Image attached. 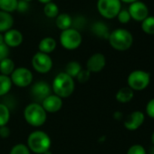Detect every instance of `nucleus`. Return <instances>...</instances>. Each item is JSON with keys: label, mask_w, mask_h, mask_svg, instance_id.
I'll use <instances>...</instances> for the list:
<instances>
[{"label": "nucleus", "mask_w": 154, "mask_h": 154, "mask_svg": "<svg viewBox=\"0 0 154 154\" xmlns=\"http://www.w3.org/2000/svg\"><path fill=\"white\" fill-rule=\"evenodd\" d=\"M51 88L54 94L57 95L58 97L62 99L68 98L74 92L75 83L73 78H72L64 72H62L54 78Z\"/></svg>", "instance_id": "1"}, {"label": "nucleus", "mask_w": 154, "mask_h": 154, "mask_svg": "<svg viewBox=\"0 0 154 154\" xmlns=\"http://www.w3.org/2000/svg\"><path fill=\"white\" fill-rule=\"evenodd\" d=\"M26 146L33 153L44 154L51 149L52 140L46 132L37 130L28 135Z\"/></svg>", "instance_id": "2"}, {"label": "nucleus", "mask_w": 154, "mask_h": 154, "mask_svg": "<svg viewBox=\"0 0 154 154\" xmlns=\"http://www.w3.org/2000/svg\"><path fill=\"white\" fill-rule=\"evenodd\" d=\"M108 41L114 50L122 52L131 48L133 44V36L127 29L117 28L110 33Z\"/></svg>", "instance_id": "3"}, {"label": "nucleus", "mask_w": 154, "mask_h": 154, "mask_svg": "<svg viewBox=\"0 0 154 154\" xmlns=\"http://www.w3.org/2000/svg\"><path fill=\"white\" fill-rule=\"evenodd\" d=\"M26 122L33 127L43 126L47 119V112L44 110L41 103H32L26 106L24 110Z\"/></svg>", "instance_id": "4"}, {"label": "nucleus", "mask_w": 154, "mask_h": 154, "mask_svg": "<svg viewBox=\"0 0 154 154\" xmlns=\"http://www.w3.org/2000/svg\"><path fill=\"white\" fill-rule=\"evenodd\" d=\"M61 45L66 50H75L78 48L83 42L81 33L72 27L61 32L59 36Z\"/></svg>", "instance_id": "5"}, {"label": "nucleus", "mask_w": 154, "mask_h": 154, "mask_svg": "<svg viewBox=\"0 0 154 154\" xmlns=\"http://www.w3.org/2000/svg\"><path fill=\"white\" fill-rule=\"evenodd\" d=\"M128 86L132 91H142L146 89L150 83L149 72L143 70L132 71L127 78Z\"/></svg>", "instance_id": "6"}, {"label": "nucleus", "mask_w": 154, "mask_h": 154, "mask_svg": "<svg viewBox=\"0 0 154 154\" xmlns=\"http://www.w3.org/2000/svg\"><path fill=\"white\" fill-rule=\"evenodd\" d=\"M96 7L103 18L113 19L122 10V2L120 0H98Z\"/></svg>", "instance_id": "7"}, {"label": "nucleus", "mask_w": 154, "mask_h": 154, "mask_svg": "<svg viewBox=\"0 0 154 154\" xmlns=\"http://www.w3.org/2000/svg\"><path fill=\"white\" fill-rule=\"evenodd\" d=\"M11 82L14 85L25 88L29 86L34 79V75L32 72L26 67H17L9 76Z\"/></svg>", "instance_id": "8"}, {"label": "nucleus", "mask_w": 154, "mask_h": 154, "mask_svg": "<svg viewBox=\"0 0 154 154\" xmlns=\"http://www.w3.org/2000/svg\"><path fill=\"white\" fill-rule=\"evenodd\" d=\"M32 66L39 73L49 72L53 68V60L49 54L37 52L32 58Z\"/></svg>", "instance_id": "9"}, {"label": "nucleus", "mask_w": 154, "mask_h": 154, "mask_svg": "<svg viewBox=\"0 0 154 154\" xmlns=\"http://www.w3.org/2000/svg\"><path fill=\"white\" fill-rule=\"evenodd\" d=\"M128 12L131 16V18L137 22H142L146 17H149V8L147 5L140 0L130 4Z\"/></svg>", "instance_id": "10"}, {"label": "nucleus", "mask_w": 154, "mask_h": 154, "mask_svg": "<svg viewBox=\"0 0 154 154\" xmlns=\"http://www.w3.org/2000/svg\"><path fill=\"white\" fill-rule=\"evenodd\" d=\"M31 94L35 100V103H41L47 96L52 94V88L46 82L39 81L32 86Z\"/></svg>", "instance_id": "11"}, {"label": "nucleus", "mask_w": 154, "mask_h": 154, "mask_svg": "<svg viewBox=\"0 0 154 154\" xmlns=\"http://www.w3.org/2000/svg\"><path fill=\"white\" fill-rule=\"evenodd\" d=\"M106 65V58L104 54L101 53H95L92 54L86 62V70L92 72H101Z\"/></svg>", "instance_id": "12"}, {"label": "nucleus", "mask_w": 154, "mask_h": 154, "mask_svg": "<svg viewBox=\"0 0 154 154\" xmlns=\"http://www.w3.org/2000/svg\"><path fill=\"white\" fill-rule=\"evenodd\" d=\"M145 121V115L141 111H134L130 113L124 121V127L129 131L139 129Z\"/></svg>", "instance_id": "13"}, {"label": "nucleus", "mask_w": 154, "mask_h": 154, "mask_svg": "<svg viewBox=\"0 0 154 154\" xmlns=\"http://www.w3.org/2000/svg\"><path fill=\"white\" fill-rule=\"evenodd\" d=\"M41 105L46 112L55 113L62 109L63 99L53 94H50L49 96H47L41 103Z\"/></svg>", "instance_id": "14"}, {"label": "nucleus", "mask_w": 154, "mask_h": 154, "mask_svg": "<svg viewBox=\"0 0 154 154\" xmlns=\"http://www.w3.org/2000/svg\"><path fill=\"white\" fill-rule=\"evenodd\" d=\"M24 40L23 34L17 29H10L4 33V43L9 48L18 47Z\"/></svg>", "instance_id": "15"}, {"label": "nucleus", "mask_w": 154, "mask_h": 154, "mask_svg": "<svg viewBox=\"0 0 154 154\" xmlns=\"http://www.w3.org/2000/svg\"><path fill=\"white\" fill-rule=\"evenodd\" d=\"M91 31L94 35L103 39H108L110 33H111L108 26L104 22H102V21L94 22L91 26Z\"/></svg>", "instance_id": "16"}, {"label": "nucleus", "mask_w": 154, "mask_h": 154, "mask_svg": "<svg viewBox=\"0 0 154 154\" xmlns=\"http://www.w3.org/2000/svg\"><path fill=\"white\" fill-rule=\"evenodd\" d=\"M56 45H57V43L54 38H53L51 36H46V37H44L39 42L38 49H39V52H41V53L50 54L51 53H53L55 50Z\"/></svg>", "instance_id": "17"}, {"label": "nucleus", "mask_w": 154, "mask_h": 154, "mask_svg": "<svg viewBox=\"0 0 154 154\" xmlns=\"http://www.w3.org/2000/svg\"><path fill=\"white\" fill-rule=\"evenodd\" d=\"M14 26V18L10 13L0 10V33L3 34L12 29Z\"/></svg>", "instance_id": "18"}, {"label": "nucleus", "mask_w": 154, "mask_h": 154, "mask_svg": "<svg viewBox=\"0 0 154 154\" xmlns=\"http://www.w3.org/2000/svg\"><path fill=\"white\" fill-rule=\"evenodd\" d=\"M72 25V17L66 13H61L55 17V26L61 31L71 28Z\"/></svg>", "instance_id": "19"}, {"label": "nucleus", "mask_w": 154, "mask_h": 154, "mask_svg": "<svg viewBox=\"0 0 154 154\" xmlns=\"http://www.w3.org/2000/svg\"><path fill=\"white\" fill-rule=\"evenodd\" d=\"M134 96V91H132L129 86L122 87L116 93L115 98L120 103H127L132 100Z\"/></svg>", "instance_id": "20"}, {"label": "nucleus", "mask_w": 154, "mask_h": 154, "mask_svg": "<svg viewBox=\"0 0 154 154\" xmlns=\"http://www.w3.org/2000/svg\"><path fill=\"white\" fill-rule=\"evenodd\" d=\"M16 69L15 63L9 57L2 60L0 62V74H3L6 76H10L11 73Z\"/></svg>", "instance_id": "21"}, {"label": "nucleus", "mask_w": 154, "mask_h": 154, "mask_svg": "<svg viewBox=\"0 0 154 154\" xmlns=\"http://www.w3.org/2000/svg\"><path fill=\"white\" fill-rule=\"evenodd\" d=\"M12 85L13 84L9 76L0 74V96L7 95L10 92Z\"/></svg>", "instance_id": "22"}, {"label": "nucleus", "mask_w": 154, "mask_h": 154, "mask_svg": "<svg viewBox=\"0 0 154 154\" xmlns=\"http://www.w3.org/2000/svg\"><path fill=\"white\" fill-rule=\"evenodd\" d=\"M82 70V65L76 61H71L69 62L66 66H65V73H67L69 76H71L72 78H75V77L77 76V74H78L80 72V71Z\"/></svg>", "instance_id": "23"}, {"label": "nucleus", "mask_w": 154, "mask_h": 154, "mask_svg": "<svg viewBox=\"0 0 154 154\" xmlns=\"http://www.w3.org/2000/svg\"><path fill=\"white\" fill-rule=\"evenodd\" d=\"M17 3L18 0H0V10L11 14L17 11Z\"/></svg>", "instance_id": "24"}, {"label": "nucleus", "mask_w": 154, "mask_h": 154, "mask_svg": "<svg viewBox=\"0 0 154 154\" xmlns=\"http://www.w3.org/2000/svg\"><path fill=\"white\" fill-rule=\"evenodd\" d=\"M43 11H44L45 16L48 18H55L59 15V8L54 2L45 4Z\"/></svg>", "instance_id": "25"}, {"label": "nucleus", "mask_w": 154, "mask_h": 154, "mask_svg": "<svg viewBox=\"0 0 154 154\" xmlns=\"http://www.w3.org/2000/svg\"><path fill=\"white\" fill-rule=\"evenodd\" d=\"M10 120V110L6 103H0V127L6 126Z\"/></svg>", "instance_id": "26"}, {"label": "nucleus", "mask_w": 154, "mask_h": 154, "mask_svg": "<svg viewBox=\"0 0 154 154\" xmlns=\"http://www.w3.org/2000/svg\"><path fill=\"white\" fill-rule=\"evenodd\" d=\"M141 29L147 35H154V17H148L141 22Z\"/></svg>", "instance_id": "27"}, {"label": "nucleus", "mask_w": 154, "mask_h": 154, "mask_svg": "<svg viewBox=\"0 0 154 154\" xmlns=\"http://www.w3.org/2000/svg\"><path fill=\"white\" fill-rule=\"evenodd\" d=\"M9 154H31L30 149L24 143H17L12 147Z\"/></svg>", "instance_id": "28"}, {"label": "nucleus", "mask_w": 154, "mask_h": 154, "mask_svg": "<svg viewBox=\"0 0 154 154\" xmlns=\"http://www.w3.org/2000/svg\"><path fill=\"white\" fill-rule=\"evenodd\" d=\"M85 24H86V18L84 16H77L74 18H72V27L80 32V29H84Z\"/></svg>", "instance_id": "29"}, {"label": "nucleus", "mask_w": 154, "mask_h": 154, "mask_svg": "<svg viewBox=\"0 0 154 154\" xmlns=\"http://www.w3.org/2000/svg\"><path fill=\"white\" fill-rule=\"evenodd\" d=\"M90 77H91V72L88 70H86V69H85V70L82 69L80 71V72L77 74V76L75 77V78H76V80L78 81L79 83L85 84V83L89 81Z\"/></svg>", "instance_id": "30"}, {"label": "nucleus", "mask_w": 154, "mask_h": 154, "mask_svg": "<svg viewBox=\"0 0 154 154\" xmlns=\"http://www.w3.org/2000/svg\"><path fill=\"white\" fill-rule=\"evenodd\" d=\"M127 154H147V151L142 145L133 144L128 149Z\"/></svg>", "instance_id": "31"}, {"label": "nucleus", "mask_w": 154, "mask_h": 154, "mask_svg": "<svg viewBox=\"0 0 154 154\" xmlns=\"http://www.w3.org/2000/svg\"><path fill=\"white\" fill-rule=\"evenodd\" d=\"M117 19L121 24H127L131 21V18L127 9H122L117 16Z\"/></svg>", "instance_id": "32"}, {"label": "nucleus", "mask_w": 154, "mask_h": 154, "mask_svg": "<svg viewBox=\"0 0 154 154\" xmlns=\"http://www.w3.org/2000/svg\"><path fill=\"white\" fill-rule=\"evenodd\" d=\"M30 8V5L28 2L24 1V0H18L17 3V11L19 13H26L28 11Z\"/></svg>", "instance_id": "33"}, {"label": "nucleus", "mask_w": 154, "mask_h": 154, "mask_svg": "<svg viewBox=\"0 0 154 154\" xmlns=\"http://www.w3.org/2000/svg\"><path fill=\"white\" fill-rule=\"evenodd\" d=\"M9 53H10V50L8 45H6L5 44L0 45V62L8 58L9 55Z\"/></svg>", "instance_id": "34"}, {"label": "nucleus", "mask_w": 154, "mask_h": 154, "mask_svg": "<svg viewBox=\"0 0 154 154\" xmlns=\"http://www.w3.org/2000/svg\"><path fill=\"white\" fill-rule=\"evenodd\" d=\"M146 113L151 119H154V98L149 100L146 105Z\"/></svg>", "instance_id": "35"}, {"label": "nucleus", "mask_w": 154, "mask_h": 154, "mask_svg": "<svg viewBox=\"0 0 154 154\" xmlns=\"http://www.w3.org/2000/svg\"><path fill=\"white\" fill-rule=\"evenodd\" d=\"M9 135H10V129L7 125L0 127V137L3 139H7L9 137Z\"/></svg>", "instance_id": "36"}, {"label": "nucleus", "mask_w": 154, "mask_h": 154, "mask_svg": "<svg viewBox=\"0 0 154 154\" xmlns=\"http://www.w3.org/2000/svg\"><path fill=\"white\" fill-rule=\"evenodd\" d=\"M113 117L116 120H121L122 118V113L121 112H115L114 114H113Z\"/></svg>", "instance_id": "37"}, {"label": "nucleus", "mask_w": 154, "mask_h": 154, "mask_svg": "<svg viewBox=\"0 0 154 154\" xmlns=\"http://www.w3.org/2000/svg\"><path fill=\"white\" fill-rule=\"evenodd\" d=\"M121 2H123V3H127V4H131V3H134L136 1H139V0H120Z\"/></svg>", "instance_id": "38"}, {"label": "nucleus", "mask_w": 154, "mask_h": 154, "mask_svg": "<svg viewBox=\"0 0 154 154\" xmlns=\"http://www.w3.org/2000/svg\"><path fill=\"white\" fill-rule=\"evenodd\" d=\"M38 1H39L40 3H42V4L45 5V4H47V3L52 2V0H38Z\"/></svg>", "instance_id": "39"}, {"label": "nucleus", "mask_w": 154, "mask_h": 154, "mask_svg": "<svg viewBox=\"0 0 154 154\" xmlns=\"http://www.w3.org/2000/svg\"><path fill=\"white\" fill-rule=\"evenodd\" d=\"M2 44H5L4 43V34L0 33V45H2Z\"/></svg>", "instance_id": "40"}, {"label": "nucleus", "mask_w": 154, "mask_h": 154, "mask_svg": "<svg viewBox=\"0 0 154 154\" xmlns=\"http://www.w3.org/2000/svg\"><path fill=\"white\" fill-rule=\"evenodd\" d=\"M149 154H154V146H152L149 149Z\"/></svg>", "instance_id": "41"}, {"label": "nucleus", "mask_w": 154, "mask_h": 154, "mask_svg": "<svg viewBox=\"0 0 154 154\" xmlns=\"http://www.w3.org/2000/svg\"><path fill=\"white\" fill-rule=\"evenodd\" d=\"M151 142H152V145L154 146V131L151 134Z\"/></svg>", "instance_id": "42"}, {"label": "nucleus", "mask_w": 154, "mask_h": 154, "mask_svg": "<svg viewBox=\"0 0 154 154\" xmlns=\"http://www.w3.org/2000/svg\"><path fill=\"white\" fill-rule=\"evenodd\" d=\"M44 154H52V151H51V150L49 149V150H47V151H45V152Z\"/></svg>", "instance_id": "43"}, {"label": "nucleus", "mask_w": 154, "mask_h": 154, "mask_svg": "<svg viewBox=\"0 0 154 154\" xmlns=\"http://www.w3.org/2000/svg\"><path fill=\"white\" fill-rule=\"evenodd\" d=\"M24 1H26V2H28V3H30L31 1H33V0H24Z\"/></svg>", "instance_id": "44"}]
</instances>
